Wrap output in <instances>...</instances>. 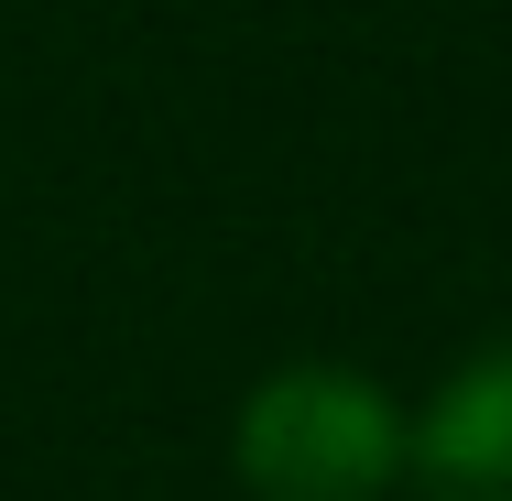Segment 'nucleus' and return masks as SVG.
Wrapping results in <instances>:
<instances>
[{
	"label": "nucleus",
	"instance_id": "f03ea898",
	"mask_svg": "<svg viewBox=\"0 0 512 501\" xmlns=\"http://www.w3.org/2000/svg\"><path fill=\"white\" fill-rule=\"evenodd\" d=\"M404 480L425 501H512V338L447 371V393L404 425Z\"/></svg>",
	"mask_w": 512,
	"mask_h": 501
},
{
	"label": "nucleus",
	"instance_id": "f257e3e1",
	"mask_svg": "<svg viewBox=\"0 0 512 501\" xmlns=\"http://www.w3.org/2000/svg\"><path fill=\"white\" fill-rule=\"evenodd\" d=\"M229 458L251 501H382L404 480V414L349 360H295L251 382Z\"/></svg>",
	"mask_w": 512,
	"mask_h": 501
}]
</instances>
